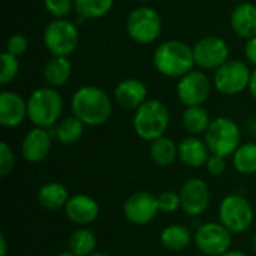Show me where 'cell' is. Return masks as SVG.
Here are the masks:
<instances>
[{
	"instance_id": "obj_29",
	"label": "cell",
	"mask_w": 256,
	"mask_h": 256,
	"mask_svg": "<svg viewBox=\"0 0 256 256\" xmlns=\"http://www.w3.org/2000/svg\"><path fill=\"white\" fill-rule=\"evenodd\" d=\"M75 12L81 20H98L105 16L114 6V0H74Z\"/></svg>"
},
{
	"instance_id": "obj_33",
	"label": "cell",
	"mask_w": 256,
	"mask_h": 256,
	"mask_svg": "<svg viewBox=\"0 0 256 256\" xmlns=\"http://www.w3.org/2000/svg\"><path fill=\"white\" fill-rule=\"evenodd\" d=\"M15 168V154L8 142H0V177H8Z\"/></svg>"
},
{
	"instance_id": "obj_1",
	"label": "cell",
	"mask_w": 256,
	"mask_h": 256,
	"mask_svg": "<svg viewBox=\"0 0 256 256\" xmlns=\"http://www.w3.org/2000/svg\"><path fill=\"white\" fill-rule=\"evenodd\" d=\"M72 116L86 126H102L112 114V100L108 93L96 86H82L75 90L70 99Z\"/></svg>"
},
{
	"instance_id": "obj_18",
	"label": "cell",
	"mask_w": 256,
	"mask_h": 256,
	"mask_svg": "<svg viewBox=\"0 0 256 256\" xmlns=\"http://www.w3.org/2000/svg\"><path fill=\"white\" fill-rule=\"evenodd\" d=\"M114 100L123 110L136 111L147 100V86L138 78H126L116 86Z\"/></svg>"
},
{
	"instance_id": "obj_43",
	"label": "cell",
	"mask_w": 256,
	"mask_h": 256,
	"mask_svg": "<svg viewBox=\"0 0 256 256\" xmlns=\"http://www.w3.org/2000/svg\"><path fill=\"white\" fill-rule=\"evenodd\" d=\"M140 2H150V0H140Z\"/></svg>"
},
{
	"instance_id": "obj_26",
	"label": "cell",
	"mask_w": 256,
	"mask_h": 256,
	"mask_svg": "<svg viewBox=\"0 0 256 256\" xmlns=\"http://www.w3.org/2000/svg\"><path fill=\"white\" fill-rule=\"evenodd\" d=\"M96 236L86 226H80L78 230H75L68 240V249L75 256L93 255L96 252Z\"/></svg>"
},
{
	"instance_id": "obj_10",
	"label": "cell",
	"mask_w": 256,
	"mask_h": 256,
	"mask_svg": "<svg viewBox=\"0 0 256 256\" xmlns=\"http://www.w3.org/2000/svg\"><path fill=\"white\" fill-rule=\"evenodd\" d=\"M194 243L204 255L220 256L231 250L232 232H230L220 222H207L195 231Z\"/></svg>"
},
{
	"instance_id": "obj_38",
	"label": "cell",
	"mask_w": 256,
	"mask_h": 256,
	"mask_svg": "<svg viewBox=\"0 0 256 256\" xmlns=\"http://www.w3.org/2000/svg\"><path fill=\"white\" fill-rule=\"evenodd\" d=\"M8 255V242L4 234H0V256Z\"/></svg>"
},
{
	"instance_id": "obj_19",
	"label": "cell",
	"mask_w": 256,
	"mask_h": 256,
	"mask_svg": "<svg viewBox=\"0 0 256 256\" xmlns=\"http://www.w3.org/2000/svg\"><path fill=\"white\" fill-rule=\"evenodd\" d=\"M210 150L200 136H186L178 144V160L190 168H201L207 165Z\"/></svg>"
},
{
	"instance_id": "obj_23",
	"label": "cell",
	"mask_w": 256,
	"mask_h": 256,
	"mask_svg": "<svg viewBox=\"0 0 256 256\" xmlns=\"http://www.w3.org/2000/svg\"><path fill=\"white\" fill-rule=\"evenodd\" d=\"M160 244L170 252H182L188 249L194 240L190 230L180 224H172L160 231Z\"/></svg>"
},
{
	"instance_id": "obj_32",
	"label": "cell",
	"mask_w": 256,
	"mask_h": 256,
	"mask_svg": "<svg viewBox=\"0 0 256 256\" xmlns=\"http://www.w3.org/2000/svg\"><path fill=\"white\" fill-rule=\"evenodd\" d=\"M158 202H159V210L160 213H176L182 210V201H180V194L174 190H165L158 195Z\"/></svg>"
},
{
	"instance_id": "obj_37",
	"label": "cell",
	"mask_w": 256,
	"mask_h": 256,
	"mask_svg": "<svg viewBox=\"0 0 256 256\" xmlns=\"http://www.w3.org/2000/svg\"><path fill=\"white\" fill-rule=\"evenodd\" d=\"M249 92L256 99V68L252 70V76H250V82H249Z\"/></svg>"
},
{
	"instance_id": "obj_30",
	"label": "cell",
	"mask_w": 256,
	"mask_h": 256,
	"mask_svg": "<svg viewBox=\"0 0 256 256\" xmlns=\"http://www.w3.org/2000/svg\"><path fill=\"white\" fill-rule=\"evenodd\" d=\"M0 62H2V70H0V84L6 86L12 82L18 72H20V62L18 57L9 54L8 51H3L0 54Z\"/></svg>"
},
{
	"instance_id": "obj_24",
	"label": "cell",
	"mask_w": 256,
	"mask_h": 256,
	"mask_svg": "<svg viewBox=\"0 0 256 256\" xmlns=\"http://www.w3.org/2000/svg\"><path fill=\"white\" fill-rule=\"evenodd\" d=\"M182 123L183 128L186 129V132L192 136H200V135H206L212 118L208 111L200 105V106H188L183 111L182 116Z\"/></svg>"
},
{
	"instance_id": "obj_25",
	"label": "cell",
	"mask_w": 256,
	"mask_h": 256,
	"mask_svg": "<svg viewBox=\"0 0 256 256\" xmlns=\"http://www.w3.org/2000/svg\"><path fill=\"white\" fill-rule=\"evenodd\" d=\"M150 158L158 166H171L178 160V144L168 136L158 138L150 142Z\"/></svg>"
},
{
	"instance_id": "obj_41",
	"label": "cell",
	"mask_w": 256,
	"mask_h": 256,
	"mask_svg": "<svg viewBox=\"0 0 256 256\" xmlns=\"http://www.w3.org/2000/svg\"><path fill=\"white\" fill-rule=\"evenodd\" d=\"M90 256H108V255H106V254H104V252H98V250H96L93 255H90Z\"/></svg>"
},
{
	"instance_id": "obj_3",
	"label": "cell",
	"mask_w": 256,
	"mask_h": 256,
	"mask_svg": "<svg viewBox=\"0 0 256 256\" xmlns=\"http://www.w3.org/2000/svg\"><path fill=\"white\" fill-rule=\"evenodd\" d=\"M63 112V98L54 87H39L27 98L28 120L44 129H50L60 122Z\"/></svg>"
},
{
	"instance_id": "obj_36",
	"label": "cell",
	"mask_w": 256,
	"mask_h": 256,
	"mask_svg": "<svg viewBox=\"0 0 256 256\" xmlns=\"http://www.w3.org/2000/svg\"><path fill=\"white\" fill-rule=\"evenodd\" d=\"M244 56H246L248 62L256 68V36L246 40V44H244Z\"/></svg>"
},
{
	"instance_id": "obj_16",
	"label": "cell",
	"mask_w": 256,
	"mask_h": 256,
	"mask_svg": "<svg viewBox=\"0 0 256 256\" xmlns=\"http://www.w3.org/2000/svg\"><path fill=\"white\" fill-rule=\"evenodd\" d=\"M99 202L87 194L72 195L64 207L66 218L78 226H87L93 224L99 218Z\"/></svg>"
},
{
	"instance_id": "obj_20",
	"label": "cell",
	"mask_w": 256,
	"mask_h": 256,
	"mask_svg": "<svg viewBox=\"0 0 256 256\" xmlns=\"http://www.w3.org/2000/svg\"><path fill=\"white\" fill-rule=\"evenodd\" d=\"M231 28L242 39H250L256 36V4L244 2L237 4L231 12Z\"/></svg>"
},
{
	"instance_id": "obj_11",
	"label": "cell",
	"mask_w": 256,
	"mask_h": 256,
	"mask_svg": "<svg viewBox=\"0 0 256 256\" xmlns=\"http://www.w3.org/2000/svg\"><path fill=\"white\" fill-rule=\"evenodd\" d=\"M160 213L158 196L147 190H138L129 195L123 204L124 219L136 226H144L152 224Z\"/></svg>"
},
{
	"instance_id": "obj_6",
	"label": "cell",
	"mask_w": 256,
	"mask_h": 256,
	"mask_svg": "<svg viewBox=\"0 0 256 256\" xmlns=\"http://www.w3.org/2000/svg\"><path fill=\"white\" fill-rule=\"evenodd\" d=\"M204 141L212 154L224 158L232 156L242 146L240 126L230 117H216L212 120L204 135Z\"/></svg>"
},
{
	"instance_id": "obj_2",
	"label": "cell",
	"mask_w": 256,
	"mask_h": 256,
	"mask_svg": "<svg viewBox=\"0 0 256 256\" xmlns=\"http://www.w3.org/2000/svg\"><path fill=\"white\" fill-rule=\"evenodd\" d=\"M153 66L160 75L180 80L182 76L194 70V50L183 40H165L159 46H156L153 52Z\"/></svg>"
},
{
	"instance_id": "obj_44",
	"label": "cell",
	"mask_w": 256,
	"mask_h": 256,
	"mask_svg": "<svg viewBox=\"0 0 256 256\" xmlns=\"http://www.w3.org/2000/svg\"><path fill=\"white\" fill-rule=\"evenodd\" d=\"M255 134H256V122H255Z\"/></svg>"
},
{
	"instance_id": "obj_42",
	"label": "cell",
	"mask_w": 256,
	"mask_h": 256,
	"mask_svg": "<svg viewBox=\"0 0 256 256\" xmlns=\"http://www.w3.org/2000/svg\"><path fill=\"white\" fill-rule=\"evenodd\" d=\"M252 244H254V249H255L256 252V232L254 234V237H252Z\"/></svg>"
},
{
	"instance_id": "obj_31",
	"label": "cell",
	"mask_w": 256,
	"mask_h": 256,
	"mask_svg": "<svg viewBox=\"0 0 256 256\" xmlns=\"http://www.w3.org/2000/svg\"><path fill=\"white\" fill-rule=\"evenodd\" d=\"M44 6L54 18H68L75 10L74 0H44Z\"/></svg>"
},
{
	"instance_id": "obj_12",
	"label": "cell",
	"mask_w": 256,
	"mask_h": 256,
	"mask_svg": "<svg viewBox=\"0 0 256 256\" xmlns=\"http://www.w3.org/2000/svg\"><path fill=\"white\" fill-rule=\"evenodd\" d=\"M195 64L204 70H216L230 60V46L219 36H204L192 46Z\"/></svg>"
},
{
	"instance_id": "obj_4",
	"label": "cell",
	"mask_w": 256,
	"mask_h": 256,
	"mask_svg": "<svg viewBox=\"0 0 256 256\" xmlns=\"http://www.w3.org/2000/svg\"><path fill=\"white\" fill-rule=\"evenodd\" d=\"M132 124L138 138L153 142L154 140L165 136L170 128L168 106L158 99H147L134 112Z\"/></svg>"
},
{
	"instance_id": "obj_7",
	"label": "cell",
	"mask_w": 256,
	"mask_h": 256,
	"mask_svg": "<svg viewBox=\"0 0 256 256\" xmlns=\"http://www.w3.org/2000/svg\"><path fill=\"white\" fill-rule=\"evenodd\" d=\"M254 218L250 201L240 194H230L219 204V220L232 234L246 232L252 226Z\"/></svg>"
},
{
	"instance_id": "obj_22",
	"label": "cell",
	"mask_w": 256,
	"mask_h": 256,
	"mask_svg": "<svg viewBox=\"0 0 256 256\" xmlns=\"http://www.w3.org/2000/svg\"><path fill=\"white\" fill-rule=\"evenodd\" d=\"M42 75L50 87H63L72 76V62L69 57H51L44 64Z\"/></svg>"
},
{
	"instance_id": "obj_15",
	"label": "cell",
	"mask_w": 256,
	"mask_h": 256,
	"mask_svg": "<svg viewBox=\"0 0 256 256\" xmlns=\"http://www.w3.org/2000/svg\"><path fill=\"white\" fill-rule=\"evenodd\" d=\"M52 146V138L48 129L44 128H32L21 141V156L28 164H40L44 162Z\"/></svg>"
},
{
	"instance_id": "obj_17",
	"label": "cell",
	"mask_w": 256,
	"mask_h": 256,
	"mask_svg": "<svg viewBox=\"0 0 256 256\" xmlns=\"http://www.w3.org/2000/svg\"><path fill=\"white\" fill-rule=\"evenodd\" d=\"M26 118H28L27 99L15 92L3 90L0 93V124L14 129L22 124Z\"/></svg>"
},
{
	"instance_id": "obj_9",
	"label": "cell",
	"mask_w": 256,
	"mask_h": 256,
	"mask_svg": "<svg viewBox=\"0 0 256 256\" xmlns=\"http://www.w3.org/2000/svg\"><path fill=\"white\" fill-rule=\"evenodd\" d=\"M252 70L248 63L238 58H230L220 68L214 70L213 84L214 88L225 96H236L249 90Z\"/></svg>"
},
{
	"instance_id": "obj_27",
	"label": "cell",
	"mask_w": 256,
	"mask_h": 256,
	"mask_svg": "<svg viewBox=\"0 0 256 256\" xmlns=\"http://www.w3.org/2000/svg\"><path fill=\"white\" fill-rule=\"evenodd\" d=\"M86 124L75 116H68L56 124V138L63 146H72L78 142L84 134Z\"/></svg>"
},
{
	"instance_id": "obj_21",
	"label": "cell",
	"mask_w": 256,
	"mask_h": 256,
	"mask_svg": "<svg viewBox=\"0 0 256 256\" xmlns=\"http://www.w3.org/2000/svg\"><path fill=\"white\" fill-rule=\"evenodd\" d=\"M70 195L68 188L60 182H48L38 190V202L48 212L64 210Z\"/></svg>"
},
{
	"instance_id": "obj_39",
	"label": "cell",
	"mask_w": 256,
	"mask_h": 256,
	"mask_svg": "<svg viewBox=\"0 0 256 256\" xmlns=\"http://www.w3.org/2000/svg\"><path fill=\"white\" fill-rule=\"evenodd\" d=\"M220 256H249L246 255L244 252H240V250H230V252H226V254H224V255Z\"/></svg>"
},
{
	"instance_id": "obj_35",
	"label": "cell",
	"mask_w": 256,
	"mask_h": 256,
	"mask_svg": "<svg viewBox=\"0 0 256 256\" xmlns=\"http://www.w3.org/2000/svg\"><path fill=\"white\" fill-rule=\"evenodd\" d=\"M226 166H228L226 158L219 156V154H210V158H208V160H207V165H206L208 174L216 176V177L222 176V174L226 171Z\"/></svg>"
},
{
	"instance_id": "obj_13",
	"label": "cell",
	"mask_w": 256,
	"mask_h": 256,
	"mask_svg": "<svg viewBox=\"0 0 256 256\" xmlns=\"http://www.w3.org/2000/svg\"><path fill=\"white\" fill-rule=\"evenodd\" d=\"M212 81L202 70H190L177 82V98L180 104L188 106H200L208 99Z\"/></svg>"
},
{
	"instance_id": "obj_5",
	"label": "cell",
	"mask_w": 256,
	"mask_h": 256,
	"mask_svg": "<svg viewBox=\"0 0 256 256\" xmlns=\"http://www.w3.org/2000/svg\"><path fill=\"white\" fill-rule=\"evenodd\" d=\"M44 45L51 57H69L78 46L80 32L68 18H54L44 28Z\"/></svg>"
},
{
	"instance_id": "obj_34",
	"label": "cell",
	"mask_w": 256,
	"mask_h": 256,
	"mask_svg": "<svg viewBox=\"0 0 256 256\" xmlns=\"http://www.w3.org/2000/svg\"><path fill=\"white\" fill-rule=\"evenodd\" d=\"M28 50V40L21 33H14L6 40V51L15 57H21Z\"/></svg>"
},
{
	"instance_id": "obj_40",
	"label": "cell",
	"mask_w": 256,
	"mask_h": 256,
	"mask_svg": "<svg viewBox=\"0 0 256 256\" xmlns=\"http://www.w3.org/2000/svg\"><path fill=\"white\" fill-rule=\"evenodd\" d=\"M56 256H75L74 254H70L69 250L68 252H62V254H58V255H56Z\"/></svg>"
},
{
	"instance_id": "obj_28",
	"label": "cell",
	"mask_w": 256,
	"mask_h": 256,
	"mask_svg": "<svg viewBox=\"0 0 256 256\" xmlns=\"http://www.w3.org/2000/svg\"><path fill=\"white\" fill-rule=\"evenodd\" d=\"M232 165L237 172L250 176L256 172V142L242 144L232 154Z\"/></svg>"
},
{
	"instance_id": "obj_14",
	"label": "cell",
	"mask_w": 256,
	"mask_h": 256,
	"mask_svg": "<svg viewBox=\"0 0 256 256\" xmlns=\"http://www.w3.org/2000/svg\"><path fill=\"white\" fill-rule=\"evenodd\" d=\"M182 210L190 216H201L210 206V190L207 183L200 177H192L186 180L180 188Z\"/></svg>"
},
{
	"instance_id": "obj_8",
	"label": "cell",
	"mask_w": 256,
	"mask_h": 256,
	"mask_svg": "<svg viewBox=\"0 0 256 256\" xmlns=\"http://www.w3.org/2000/svg\"><path fill=\"white\" fill-rule=\"evenodd\" d=\"M126 32L129 38L140 45L153 44L162 33V18L156 9L138 6L128 15Z\"/></svg>"
}]
</instances>
